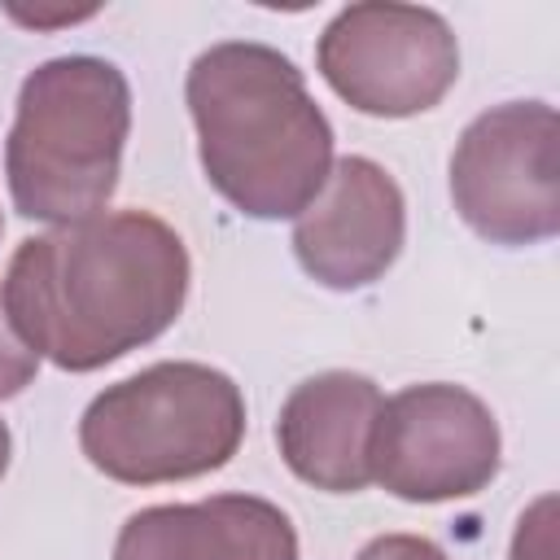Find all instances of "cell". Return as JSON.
I'll list each match as a JSON object with an SVG mask.
<instances>
[{"instance_id": "cell-1", "label": "cell", "mask_w": 560, "mask_h": 560, "mask_svg": "<svg viewBox=\"0 0 560 560\" xmlns=\"http://www.w3.org/2000/svg\"><path fill=\"white\" fill-rule=\"evenodd\" d=\"M184 236L149 210H105L26 236L0 298L13 332L61 372H96L158 341L188 302Z\"/></svg>"}, {"instance_id": "cell-2", "label": "cell", "mask_w": 560, "mask_h": 560, "mask_svg": "<svg viewBox=\"0 0 560 560\" xmlns=\"http://www.w3.org/2000/svg\"><path fill=\"white\" fill-rule=\"evenodd\" d=\"M197 158L219 197L249 219H298L332 171V122L302 70L271 44L223 39L188 66Z\"/></svg>"}, {"instance_id": "cell-3", "label": "cell", "mask_w": 560, "mask_h": 560, "mask_svg": "<svg viewBox=\"0 0 560 560\" xmlns=\"http://www.w3.org/2000/svg\"><path fill=\"white\" fill-rule=\"evenodd\" d=\"M131 131L127 74L105 57H52L22 79L4 179L22 219L61 228L105 214Z\"/></svg>"}, {"instance_id": "cell-4", "label": "cell", "mask_w": 560, "mask_h": 560, "mask_svg": "<svg viewBox=\"0 0 560 560\" xmlns=\"http://www.w3.org/2000/svg\"><path fill=\"white\" fill-rule=\"evenodd\" d=\"M241 385L228 372L192 359H166L105 385L79 420L88 464L122 486L206 477L241 451Z\"/></svg>"}, {"instance_id": "cell-5", "label": "cell", "mask_w": 560, "mask_h": 560, "mask_svg": "<svg viewBox=\"0 0 560 560\" xmlns=\"http://www.w3.org/2000/svg\"><path fill=\"white\" fill-rule=\"evenodd\" d=\"M455 214L490 245H542L560 232V140L547 101L477 114L451 153Z\"/></svg>"}, {"instance_id": "cell-6", "label": "cell", "mask_w": 560, "mask_h": 560, "mask_svg": "<svg viewBox=\"0 0 560 560\" xmlns=\"http://www.w3.org/2000/svg\"><path fill=\"white\" fill-rule=\"evenodd\" d=\"M324 83L368 118H411L455 88L459 39L424 4H346L315 44Z\"/></svg>"}, {"instance_id": "cell-7", "label": "cell", "mask_w": 560, "mask_h": 560, "mask_svg": "<svg viewBox=\"0 0 560 560\" xmlns=\"http://www.w3.org/2000/svg\"><path fill=\"white\" fill-rule=\"evenodd\" d=\"M499 420L464 385L424 381L381 402L372 481L402 503L472 499L499 477Z\"/></svg>"}, {"instance_id": "cell-8", "label": "cell", "mask_w": 560, "mask_h": 560, "mask_svg": "<svg viewBox=\"0 0 560 560\" xmlns=\"http://www.w3.org/2000/svg\"><path fill=\"white\" fill-rule=\"evenodd\" d=\"M407 241V201L398 179L350 153L332 162L328 184L293 223V254L302 271L337 293L381 280Z\"/></svg>"}, {"instance_id": "cell-9", "label": "cell", "mask_w": 560, "mask_h": 560, "mask_svg": "<svg viewBox=\"0 0 560 560\" xmlns=\"http://www.w3.org/2000/svg\"><path fill=\"white\" fill-rule=\"evenodd\" d=\"M381 385L363 372H319L293 385L276 416V446L289 472L328 494H359L372 486V429L381 416Z\"/></svg>"}, {"instance_id": "cell-10", "label": "cell", "mask_w": 560, "mask_h": 560, "mask_svg": "<svg viewBox=\"0 0 560 560\" xmlns=\"http://www.w3.org/2000/svg\"><path fill=\"white\" fill-rule=\"evenodd\" d=\"M114 560H298V529L258 494L153 503L122 521Z\"/></svg>"}, {"instance_id": "cell-11", "label": "cell", "mask_w": 560, "mask_h": 560, "mask_svg": "<svg viewBox=\"0 0 560 560\" xmlns=\"http://www.w3.org/2000/svg\"><path fill=\"white\" fill-rule=\"evenodd\" d=\"M508 560H556V494H538L521 512Z\"/></svg>"}, {"instance_id": "cell-12", "label": "cell", "mask_w": 560, "mask_h": 560, "mask_svg": "<svg viewBox=\"0 0 560 560\" xmlns=\"http://www.w3.org/2000/svg\"><path fill=\"white\" fill-rule=\"evenodd\" d=\"M39 372V354L13 332L9 315H4V298H0V398L22 394Z\"/></svg>"}, {"instance_id": "cell-13", "label": "cell", "mask_w": 560, "mask_h": 560, "mask_svg": "<svg viewBox=\"0 0 560 560\" xmlns=\"http://www.w3.org/2000/svg\"><path fill=\"white\" fill-rule=\"evenodd\" d=\"M354 560H451V556L433 538H420V534H381Z\"/></svg>"}, {"instance_id": "cell-14", "label": "cell", "mask_w": 560, "mask_h": 560, "mask_svg": "<svg viewBox=\"0 0 560 560\" xmlns=\"http://www.w3.org/2000/svg\"><path fill=\"white\" fill-rule=\"evenodd\" d=\"M96 9H9V18L13 22H22V26H74V22H83V18H92Z\"/></svg>"}, {"instance_id": "cell-15", "label": "cell", "mask_w": 560, "mask_h": 560, "mask_svg": "<svg viewBox=\"0 0 560 560\" xmlns=\"http://www.w3.org/2000/svg\"><path fill=\"white\" fill-rule=\"evenodd\" d=\"M9 455H13V438H9V424L0 420V477H4V468H9Z\"/></svg>"}, {"instance_id": "cell-16", "label": "cell", "mask_w": 560, "mask_h": 560, "mask_svg": "<svg viewBox=\"0 0 560 560\" xmlns=\"http://www.w3.org/2000/svg\"><path fill=\"white\" fill-rule=\"evenodd\" d=\"M0 236H4V214H0Z\"/></svg>"}]
</instances>
